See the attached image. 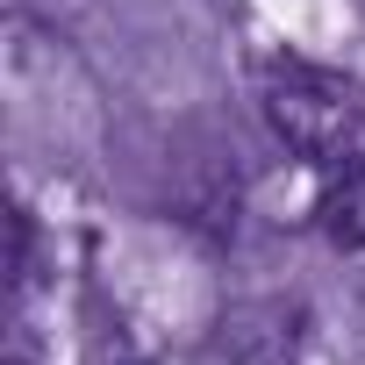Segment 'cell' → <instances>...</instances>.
<instances>
[{
  "mask_svg": "<svg viewBox=\"0 0 365 365\" xmlns=\"http://www.w3.org/2000/svg\"><path fill=\"white\" fill-rule=\"evenodd\" d=\"M265 122L287 150H301V158H315L329 172L365 165V101L344 79L315 72V65H279L265 79Z\"/></svg>",
  "mask_w": 365,
  "mask_h": 365,
  "instance_id": "obj_1",
  "label": "cell"
},
{
  "mask_svg": "<svg viewBox=\"0 0 365 365\" xmlns=\"http://www.w3.org/2000/svg\"><path fill=\"white\" fill-rule=\"evenodd\" d=\"M322 237L336 251H365V165H336L322 187Z\"/></svg>",
  "mask_w": 365,
  "mask_h": 365,
  "instance_id": "obj_2",
  "label": "cell"
}]
</instances>
